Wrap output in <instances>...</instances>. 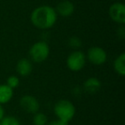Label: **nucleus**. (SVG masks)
<instances>
[{"label": "nucleus", "mask_w": 125, "mask_h": 125, "mask_svg": "<svg viewBox=\"0 0 125 125\" xmlns=\"http://www.w3.org/2000/svg\"><path fill=\"white\" fill-rule=\"evenodd\" d=\"M30 19L35 28L45 30L52 28L56 24L57 14L52 6L41 5L33 10Z\"/></svg>", "instance_id": "f257e3e1"}, {"label": "nucleus", "mask_w": 125, "mask_h": 125, "mask_svg": "<svg viewBox=\"0 0 125 125\" xmlns=\"http://www.w3.org/2000/svg\"><path fill=\"white\" fill-rule=\"evenodd\" d=\"M55 115L58 119L69 123L75 115V107L73 103L67 99H61L55 104L53 108Z\"/></svg>", "instance_id": "f03ea898"}, {"label": "nucleus", "mask_w": 125, "mask_h": 125, "mask_svg": "<svg viewBox=\"0 0 125 125\" xmlns=\"http://www.w3.org/2000/svg\"><path fill=\"white\" fill-rule=\"evenodd\" d=\"M50 54L49 45L45 41H38L29 49V56L33 62L40 63L45 61Z\"/></svg>", "instance_id": "7ed1b4c3"}, {"label": "nucleus", "mask_w": 125, "mask_h": 125, "mask_svg": "<svg viewBox=\"0 0 125 125\" xmlns=\"http://www.w3.org/2000/svg\"><path fill=\"white\" fill-rule=\"evenodd\" d=\"M86 55L82 52L75 50L68 56L66 64L69 70L74 72L82 70L86 65Z\"/></svg>", "instance_id": "20e7f679"}, {"label": "nucleus", "mask_w": 125, "mask_h": 125, "mask_svg": "<svg viewBox=\"0 0 125 125\" xmlns=\"http://www.w3.org/2000/svg\"><path fill=\"white\" fill-rule=\"evenodd\" d=\"M86 57L93 64L102 65L107 60V53L102 47L93 46L88 49Z\"/></svg>", "instance_id": "39448f33"}, {"label": "nucleus", "mask_w": 125, "mask_h": 125, "mask_svg": "<svg viewBox=\"0 0 125 125\" xmlns=\"http://www.w3.org/2000/svg\"><path fill=\"white\" fill-rule=\"evenodd\" d=\"M109 16L113 21L120 25L125 23V5L122 3L116 2L112 4L109 8Z\"/></svg>", "instance_id": "423d86ee"}, {"label": "nucleus", "mask_w": 125, "mask_h": 125, "mask_svg": "<svg viewBox=\"0 0 125 125\" xmlns=\"http://www.w3.org/2000/svg\"><path fill=\"white\" fill-rule=\"evenodd\" d=\"M19 104L21 109L29 114H35L40 110V103L38 99L32 95H23L20 99Z\"/></svg>", "instance_id": "0eeeda50"}, {"label": "nucleus", "mask_w": 125, "mask_h": 125, "mask_svg": "<svg viewBox=\"0 0 125 125\" xmlns=\"http://www.w3.org/2000/svg\"><path fill=\"white\" fill-rule=\"evenodd\" d=\"M55 10L57 15L62 17H69L72 16L75 11V6L73 3L69 0H62L57 4Z\"/></svg>", "instance_id": "6e6552de"}, {"label": "nucleus", "mask_w": 125, "mask_h": 125, "mask_svg": "<svg viewBox=\"0 0 125 125\" xmlns=\"http://www.w3.org/2000/svg\"><path fill=\"white\" fill-rule=\"evenodd\" d=\"M16 70L19 75L22 77H26L29 75L33 71V64L29 59L21 58L16 63Z\"/></svg>", "instance_id": "1a4fd4ad"}, {"label": "nucleus", "mask_w": 125, "mask_h": 125, "mask_svg": "<svg viewBox=\"0 0 125 125\" xmlns=\"http://www.w3.org/2000/svg\"><path fill=\"white\" fill-rule=\"evenodd\" d=\"M84 89L88 94H95L100 89L101 82L96 77H89L88 79L85 81L83 84Z\"/></svg>", "instance_id": "9d476101"}, {"label": "nucleus", "mask_w": 125, "mask_h": 125, "mask_svg": "<svg viewBox=\"0 0 125 125\" xmlns=\"http://www.w3.org/2000/svg\"><path fill=\"white\" fill-rule=\"evenodd\" d=\"M14 94L12 88L7 86L6 84L0 85V104H6L11 100Z\"/></svg>", "instance_id": "9b49d317"}, {"label": "nucleus", "mask_w": 125, "mask_h": 125, "mask_svg": "<svg viewBox=\"0 0 125 125\" xmlns=\"http://www.w3.org/2000/svg\"><path fill=\"white\" fill-rule=\"evenodd\" d=\"M113 68L115 71L121 76L125 75V53L123 52L116 57L113 62Z\"/></svg>", "instance_id": "f8f14e48"}, {"label": "nucleus", "mask_w": 125, "mask_h": 125, "mask_svg": "<svg viewBox=\"0 0 125 125\" xmlns=\"http://www.w3.org/2000/svg\"><path fill=\"white\" fill-rule=\"evenodd\" d=\"M48 123L47 116L42 112H36L33 116V125H46Z\"/></svg>", "instance_id": "ddd939ff"}, {"label": "nucleus", "mask_w": 125, "mask_h": 125, "mask_svg": "<svg viewBox=\"0 0 125 125\" xmlns=\"http://www.w3.org/2000/svg\"><path fill=\"white\" fill-rule=\"evenodd\" d=\"M0 125H21L19 120L13 116H4L0 121Z\"/></svg>", "instance_id": "4468645a"}, {"label": "nucleus", "mask_w": 125, "mask_h": 125, "mask_svg": "<svg viewBox=\"0 0 125 125\" xmlns=\"http://www.w3.org/2000/svg\"><path fill=\"white\" fill-rule=\"evenodd\" d=\"M19 84H20V80L16 75H10V76L8 77L7 81H6V85L9 86L12 89L16 88L19 86Z\"/></svg>", "instance_id": "2eb2a0df"}, {"label": "nucleus", "mask_w": 125, "mask_h": 125, "mask_svg": "<svg viewBox=\"0 0 125 125\" xmlns=\"http://www.w3.org/2000/svg\"><path fill=\"white\" fill-rule=\"evenodd\" d=\"M69 45H70L71 48L75 49V50H76V49L80 48L81 46H82V40H80V39L78 38V37H71V38L69 40V42H68Z\"/></svg>", "instance_id": "dca6fc26"}, {"label": "nucleus", "mask_w": 125, "mask_h": 125, "mask_svg": "<svg viewBox=\"0 0 125 125\" xmlns=\"http://www.w3.org/2000/svg\"><path fill=\"white\" fill-rule=\"evenodd\" d=\"M69 123L65 121H62L61 119H58L57 118V120H53V121H51L49 123H46V125H68Z\"/></svg>", "instance_id": "f3484780"}, {"label": "nucleus", "mask_w": 125, "mask_h": 125, "mask_svg": "<svg viewBox=\"0 0 125 125\" xmlns=\"http://www.w3.org/2000/svg\"><path fill=\"white\" fill-rule=\"evenodd\" d=\"M117 36L119 37L120 39L125 38V28L123 25H122V26L117 29Z\"/></svg>", "instance_id": "a211bd4d"}, {"label": "nucleus", "mask_w": 125, "mask_h": 125, "mask_svg": "<svg viewBox=\"0 0 125 125\" xmlns=\"http://www.w3.org/2000/svg\"><path fill=\"white\" fill-rule=\"evenodd\" d=\"M4 116V109L2 106V104H0V121L3 119Z\"/></svg>", "instance_id": "6ab92c4d"}]
</instances>
